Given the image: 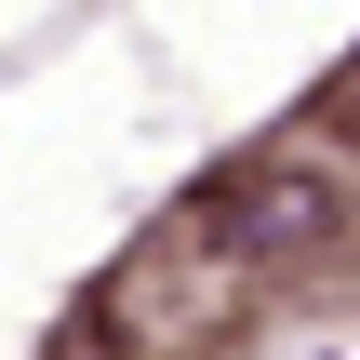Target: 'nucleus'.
Listing matches in <instances>:
<instances>
[{
	"label": "nucleus",
	"instance_id": "f257e3e1",
	"mask_svg": "<svg viewBox=\"0 0 360 360\" xmlns=\"http://www.w3.org/2000/svg\"><path fill=\"white\" fill-rule=\"evenodd\" d=\"M294 240H334V187H307V174H254L240 214H227V254H294Z\"/></svg>",
	"mask_w": 360,
	"mask_h": 360
},
{
	"label": "nucleus",
	"instance_id": "f03ea898",
	"mask_svg": "<svg viewBox=\"0 0 360 360\" xmlns=\"http://www.w3.org/2000/svg\"><path fill=\"white\" fill-rule=\"evenodd\" d=\"M347 360H360V347H347Z\"/></svg>",
	"mask_w": 360,
	"mask_h": 360
}]
</instances>
